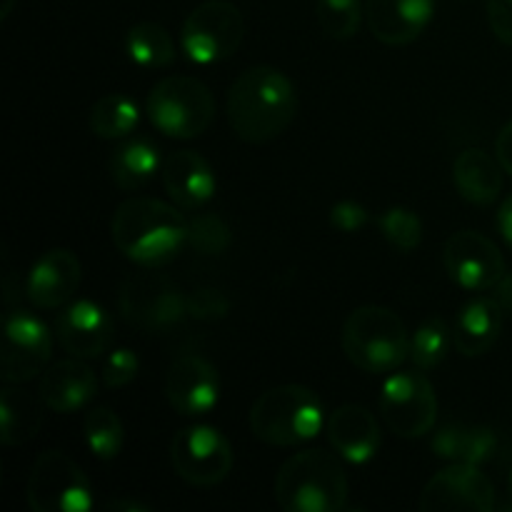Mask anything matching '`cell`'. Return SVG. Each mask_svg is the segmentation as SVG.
I'll use <instances>...</instances> for the list:
<instances>
[{
    "label": "cell",
    "instance_id": "18",
    "mask_svg": "<svg viewBox=\"0 0 512 512\" xmlns=\"http://www.w3.org/2000/svg\"><path fill=\"white\" fill-rule=\"evenodd\" d=\"M165 193L178 208L200 210L218 193V178L208 160L195 150H175L160 170Z\"/></svg>",
    "mask_w": 512,
    "mask_h": 512
},
{
    "label": "cell",
    "instance_id": "41",
    "mask_svg": "<svg viewBox=\"0 0 512 512\" xmlns=\"http://www.w3.org/2000/svg\"><path fill=\"white\" fill-rule=\"evenodd\" d=\"M105 510L110 512H150V505L138 503V500H110L105 505Z\"/></svg>",
    "mask_w": 512,
    "mask_h": 512
},
{
    "label": "cell",
    "instance_id": "33",
    "mask_svg": "<svg viewBox=\"0 0 512 512\" xmlns=\"http://www.w3.org/2000/svg\"><path fill=\"white\" fill-rule=\"evenodd\" d=\"M360 0H318V23L323 33L333 40H350L363 23Z\"/></svg>",
    "mask_w": 512,
    "mask_h": 512
},
{
    "label": "cell",
    "instance_id": "4",
    "mask_svg": "<svg viewBox=\"0 0 512 512\" xmlns=\"http://www.w3.org/2000/svg\"><path fill=\"white\" fill-rule=\"evenodd\" d=\"M343 350L363 373L388 375L410 358V335L390 308L360 305L345 318Z\"/></svg>",
    "mask_w": 512,
    "mask_h": 512
},
{
    "label": "cell",
    "instance_id": "24",
    "mask_svg": "<svg viewBox=\"0 0 512 512\" xmlns=\"http://www.w3.org/2000/svg\"><path fill=\"white\" fill-rule=\"evenodd\" d=\"M498 450V435L485 425L448 423L435 433L433 453L448 463L483 465Z\"/></svg>",
    "mask_w": 512,
    "mask_h": 512
},
{
    "label": "cell",
    "instance_id": "35",
    "mask_svg": "<svg viewBox=\"0 0 512 512\" xmlns=\"http://www.w3.org/2000/svg\"><path fill=\"white\" fill-rule=\"evenodd\" d=\"M230 313V300L218 288H198L188 295V318L213 323Z\"/></svg>",
    "mask_w": 512,
    "mask_h": 512
},
{
    "label": "cell",
    "instance_id": "42",
    "mask_svg": "<svg viewBox=\"0 0 512 512\" xmlns=\"http://www.w3.org/2000/svg\"><path fill=\"white\" fill-rule=\"evenodd\" d=\"M15 3H18V0H0V20H8V15L13 13Z\"/></svg>",
    "mask_w": 512,
    "mask_h": 512
},
{
    "label": "cell",
    "instance_id": "32",
    "mask_svg": "<svg viewBox=\"0 0 512 512\" xmlns=\"http://www.w3.org/2000/svg\"><path fill=\"white\" fill-rule=\"evenodd\" d=\"M380 235L390 243V248H395L398 253H413L423 243V220L415 210L410 208H388L378 218Z\"/></svg>",
    "mask_w": 512,
    "mask_h": 512
},
{
    "label": "cell",
    "instance_id": "39",
    "mask_svg": "<svg viewBox=\"0 0 512 512\" xmlns=\"http://www.w3.org/2000/svg\"><path fill=\"white\" fill-rule=\"evenodd\" d=\"M498 228H500V235H503L505 245L512 250V193L503 200V205H500Z\"/></svg>",
    "mask_w": 512,
    "mask_h": 512
},
{
    "label": "cell",
    "instance_id": "20",
    "mask_svg": "<svg viewBox=\"0 0 512 512\" xmlns=\"http://www.w3.org/2000/svg\"><path fill=\"white\" fill-rule=\"evenodd\" d=\"M325 428H328V440L335 453L353 465L370 463L383 443L378 420L363 405L348 403L335 408Z\"/></svg>",
    "mask_w": 512,
    "mask_h": 512
},
{
    "label": "cell",
    "instance_id": "10",
    "mask_svg": "<svg viewBox=\"0 0 512 512\" xmlns=\"http://www.w3.org/2000/svg\"><path fill=\"white\" fill-rule=\"evenodd\" d=\"M380 415L400 438H423L438 423V395L418 370H395L380 390Z\"/></svg>",
    "mask_w": 512,
    "mask_h": 512
},
{
    "label": "cell",
    "instance_id": "9",
    "mask_svg": "<svg viewBox=\"0 0 512 512\" xmlns=\"http://www.w3.org/2000/svg\"><path fill=\"white\" fill-rule=\"evenodd\" d=\"M25 498L33 512H88L93 488L83 468L63 450H45L30 470Z\"/></svg>",
    "mask_w": 512,
    "mask_h": 512
},
{
    "label": "cell",
    "instance_id": "1",
    "mask_svg": "<svg viewBox=\"0 0 512 512\" xmlns=\"http://www.w3.org/2000/svg\"><path fill=\"white\" fill-rule=\"evenodd\" d=\"M225 115L243 143L265 145L293 125L298 93L283 70L255 65L233 80L225 98Z\"/></svg>",
    "mask_w": 512,
    "mask_h": 512
},
{
    "label": "cell",
    "instance_id": "19",
    "mask_svg": "<svg viewBox=\"0 0 512 512\" xmlns=\"http://www.w3.org/2000/svg\"><path fill=\"white\" fill-rule=\"evenodd\" d=\"M435 15V0H365V20L375 40L408 45L425 33Z\"/></svg>",
    "mask_w": 512,
    "mask_h": 512
},
{
    "label": "cell",
    "instance_id": "6",
    "mask_svg": "<svg viewBox=\"0 0 512 512\" xmlns=\"http://www.w3.org/2000/svg\"><path fill=\"white\" fill-rule=\"evenodd\" d=\"M150 123L175 140L200 138L215 120V98L195 75H168L145 100Z\"/></svg>",
    "mask_w": 512,
    "mask_h": 512
},
{
    "label": "cell",
    "instance_id": "27",
    "mask_svg": "<svg viewBox=\"0 0 512 512\" xmlns=\"http://www.w3.org/2000/svg\"><path fill=\"white\" fill-rule=\"evenodd\" d=\"M125 53L135 65L148 70L168 68L178 58V48L175 40L163 25L158 23H135L133 28L125 33Z\"/></svg>",
    "mask_w": 512,
    "mask_h": 512
},
{
    "label": "cell",
    "instance_id": "22",
    "mask_svg": "<svg viewBox=\"0 0 512 512\" xmlns=\"http://www.w3.org/2000/svg\"><path fill=\"white\" fill-rule=\"evenodd\" d=\"M503 313L495 298H475L460 308L458 320H455V348L465 358H480L488 353L500 338L503 330Z\"/></svg>",
    "mask_w": 512,
    "mask_h": 512
},
{
    "label": "cell",
    "instance_id": "23",
    "mask_svg": "<svg viewBox=\"0 0 512 512\" xmlns=\"http://www.w3.org/2000/svg\"><path fill=\"white\" fill-rule=\"evenodd\" d=\"M453 183L468 203L490 205L503 193V165L483 148H468L455 158Z\"/></svg>",
    "mask_w": 512,
    "mask_h": 512
},
{
    "label": "cell",
    "instance_id": "25",
    "mask_svg": "<svg viewBox=\"0 0 512 512\" xmlns=\"http://www.w3.org/2000/svg\"><path fill=\"white\" fill-rule=\"evenodd\" d=\"M160 148L148 138H133L120 143L110 155V175L123 190H140L163 170Z\"/></svg>",
    "mask_w": 512,
    "mask_h": 512
},
{
    "label": "cell",
    "instance_id": "8",
    "mask_svg": "<svg viewBox=\"0 0 512 512\" xmlns=\"http://www.w3.org/2000/svg\"><path fill=\"white\" fill-rule=\"evenodd\" d=\"M245 20L238 5L228 0H205L185 18L180 48L193 63L218 65L238 53Z\"/></svg>",
    "mask_w": 512,
    "mask_h": 512
},
{
    "label": "cell",
    "instance_id": "34",
    "mask_svg": "<svg viewBox=\"0 0 512 512\" xmlns=\"http://www.w3.org/2000/svg\"><path fill=\"white\" fill-rule=\"evenodd\" d=\"M140 360L138 355L130 348H113L103 360V370H100V378H103L105 388H125L128 383H133L138 378Z\"/></svg>",
    "mask_w": 512,
    "mask_h": 512
},
{
    "label": "cell",
    "instance_id": "3",
    "mask_svg": "<svg viewBox=\"0 0 512 512\" xmlns=\"http://www.w3.org/2000/svg\"><path fill=\"white\" fill-rule=\"evenodd\" d=\"M348 475L335 455L303 450L280 465L275 498L288 512H340L348 508Z\"/></svg>",
    "mask_w": 512,
    "mask_h": 512
},
{
    "label": "cell",
    "instance_id": "12",
    "mask_svg": "<svg viewBox=\"0 0 512 512\" xmlns=\"http://www.w3.org/2000/svg\"><path fill=\"white\" fill-rule=\"evenodd\" d=\"M53 355L48 325L28 310H8L3 320V380L20 385L45 373Z\"/></svg>",
    "mask_w": 512,
    "mask_h": 512
},
{
    "label": "cell",
    "instance_id": "21",
    "mask_svg": "<svg viewBox=\"0 0 512 512\" xmlns=\"http://www.w3.org/2000/svg\"><path fill=\"white\" fill-rule=\"evenodd\" d=\"M98 393V378L83 358H68L50 365L40 378L38 395L53 413L70 415L90 403Z\"/></svg>",
    "mask_w": 512,
    "mask_h": 512
},
{
    "label": "cell",
    "instance_id": "14",
    "mask_svg": "<svg viewBox=\"0 0 512 512\" xmlns=\"http://www.w3.org/2000/svg\"><path fill=\"white\" fill-rule=\"evenodd\" d=\"M420 510H495V488L480 465L450 463L428 480L420 495Z\"/></svg>",
    "mask_w": 512,
    "mask_h": 512
},
{
    "label": "cell",
    "instance_id": "26",
    "mask_svg": "<svg viewBox=\"0 0 512 512\" xmlns=\"http://www.w3.org/2000/svg\"><path fill=\"white\" fill-rule=\"evenodd\" d=\"M43 400L40 395L25 393L20 388H10L5 383L0 393V440L3 445H23L33 440L43 428Z\"/></svg>",
    "mask_w": 512,
    "mask_h": 512
},
{
    "label": "cell",
    "instance_id": "5",
    "mask_svg": "<svg viewBox=\"0 0 512 512\" xmlns=\"http://www.w3.org/2000/svg\"><path fill=\"white\" fill-rule=\"evenodd\" d=\"M323 425V400L305 385L290 383L265 390L250 408V430L275 448L308 443Z\"/></svg>",
    "mask_w": 512,
    "mask_h": 512
},
{
    "label": "cell",
    "instance_id": "36",
    "mask_svg": "<svg viewBox=\"0 0 512 512\" xmlns=\"http://www.w3.org/2000/svg\"><path fill=\"white\" fill-rule=\"evenodd\" d=\"M370 220L365 205L355 203V200H340L330 208V225L340 233H355V230L365 228Z\"/></svg>",
    "mask_w": 512,
    "mask_h": 512
},
{
    "label": "cell",
    "instance_id": "2",
    "mask_svg": "<svg viewBox=\"0 0 512 512\" xmlns=\"http://www.w3.org/2000/svg\"><path fill=\"white\" fill-rule=\"evenodd\" d=\"M110 233L130 263L155 270L173 263L188 245V218L165 200L128 198L115 210Z\"/></svg>",
    "mask_w": 512,
    "mask_h": 512
},
{
    "label": "cell",
    "instance_id": "43",
    "mask_svg": "<svg viewBox=\"0 0 512 512\" xmlns=\"http://www.w3.org/2000/svg\"><path fill=\"white\" fill-rule=\"evenodd\" d=\"M508 498H510V508H512V470H510V478H508Z\"/></svg>",
    "mask_w": 512,
    "mask_h": 512
},
{
    "label": "cell",
    "instance_id": "40",
    "mask_svg": "<svg viewBox=\"0 0 512 512\" xmlns=\"http://www.w3.org/2000/svg\"><path fill=\"white\" fill-rule=\"evenodd\" d=\"M495 300H498L500 308L512 318V273H505L500 278V283L495 285Z\"/></svg>",
    "mask_w": 512,
    "mask_h": 512
},
{
    "label": "cell",
    "instance_id": "37",
    "mask_svg": "<svg viewBox=\"0 0 512 512\" xmlns=\"http://www.w3.org/2000/svg\"><path fill=\"white\" fill-rule=\"evenodd\" d=\"M488 25L503 45H512V5L508 0H485Z\"/></svg>",
    "mask_w": 512,
    "mask_h": 512
},
{
    "label": "cell",
    "instance_id": "7",
    "mask_svg": "<svg viewBox=\"0 0 512 512\" xmlns=\"http://www.w3.org/2000/svg\"><path fill=\"white\" fill-rule=\"evenodd\" d=\"M120 315L145 335H168L188 318V295L160 273H138L118 290Z\"/></svg>",
    "mask_w": 512,
    "mask_h": 512
},
{
    "label": "cell",
    "instance_id": "29",
    "mask_svg": "<svg viewBox=\"0 0 512 512\" xmlns=\"http://www.w3.org/2000/svg\"><path fill=\"white\" fill-rule=\"evenodd\" d=\"M83 438L95 458L115 460L125 443L123 420H120L118 413H115L113 408H108V405L93 408L83 420Z\"/></svg>",
    "mask_w": 512,
    "mask_h": 512
},
{
    "label": "cell",
    "instance_id": "17",
    "mask_svg": "<svg viewBox=\"0 0 512 512\" xmlns=\"http://www.w3.org/2000/svg\"><path fill=\"white\" fill-rule=\"evenodd\" d=\"M83 280V265L68 248H53L35 260L25 280V295L40 310L63 308Z\"/></svg>",
    "mask_w": 512,
    "mask_h": 512
},
{
    "label": "cell",
    "instance_id": "44",
    "mask_svg": "<svg viewBox=\"0 0 512 512\" xmlns=\"http://www.w3.org/2000/svg\"><path fill=\"white\" fill-rule=\"evenodd\" d=\"M508 3H510V5H512V0H508Z\"/></svg>",
    "mask_w": 512,
    "mask_h": 512
},
{
    "label": "cell",
    "instance_id": "11",
    "mask_svg": "<svg viewBox=\"0 0 512 512\" xmlns=\"http://www.w3.org/2000/svg\"><path fill=\"white\" fill-rule=\"evenodd\" d=\"M170 460L180 480L195 488H213L233 470V448L213 425H190L175 433Z\"/></svg>",
    "mask_w": 512,
    "mask_h": 512
},
{
    "label": "cell",
    "instance_id": "13",
    "mask_svg": "<svg viewBox=\"0 0 512 512\" xmlns=\"http://www.w3.org/2000/svg\"><path fill=\"white\" fill-rule=\"evenodd\" d=\"M443 265L450 280L463 290H490L505 275V258L498 245L478 230H460L445 240Z\"/></svg>",
    "mask_w": 512,
    "mask_h": 512
},
{
    "label": "cell",
    "instance_id": "30",
    "mask_svg": "<svg viewBox=\"0 0 512 512\" xmlns=\"http://www.w3.org/2000/svg\"><path fill=\"white\" fill-rule=\"evenodd\" d=\"M450 348V330L445 320L430 318L410 338V360L418 370H435Z\"/></svg>",
    "mask_w": 512,
    "mask_h": 512
},
{
    "label": "cell",
    "instance_id": "28",
    "mask_svg": "<svg viewBox=\"0 0 512 512\" xmlns=\"http://www.w3.org/2000/svg\"><path fill=\"white\" fill-rule=\"evenodd\" d=\"M90 130L103 140L128 138L140 123V105L128 93H110L95 100L88 115Z\"/></svg>",
    "mask_w": 512,
    "mask_h": 512
},
{
    "label": "cell",
    "instance_id": "31",
    "mask_svg": "<svg viewBox=\"0 0 512 512\" xmlns=\"http://www.w3.org/2000/svg\"><path fill=\"white\" fill-rule=\"evenodd\" d=\"M233 243L230 225L218 213H198L188 218V248L203 258H218L228 253Z\"/></svg>",
    "mask_w": 512,
    "mask_h": 512
},
{
    "label": "cell",
    "instance_id": "15",
    "mask_svg": "<svg viewBox=\"0 0 512 512\" xmlns=\"http://www.w3.org/2000/svg\"><path fill=\"white\" fill-rule=\"evenodd\" d=\"M165 398L185 418L208 415L220 400V375L203 355H180L165 375Z\"/></svg>",
    "mask_w": 512,
    "mask_h": 512
},
{
    "label": "cell",
    "instance_id": "38",
    "mask_svg": "<svg viewBox=\"0 0 512 512\" xmlns=\"http://www.w3.org/2000/svg\"><path fill=\"white\" fill-rule=\"evenodd\" d=\"M495 153H498L500 165H503L505 173L512 175V120L503 125V130L498 133V140H495Z\"/></svg>",
    "mask_w": 512,
    "mask_h": 512
},
{
    "label": "cell",
    "instance_id": "16",
    "mask_svg": "<svg viewBox=\"0 0 512 512\" xmlns=\"http://www.w3.org/2000/svg\"><path fill=\"white\" fill-rule=\"evenodd\" d=\"M55 335L65 353H70L73 358L95 360L103 358L110 350L115 328L103 305H98L95 300H75V303L65 305L55 318Z\"/></svg>",
    "mask_w": 512,
    "mask_h": 512
}]
</instances>
